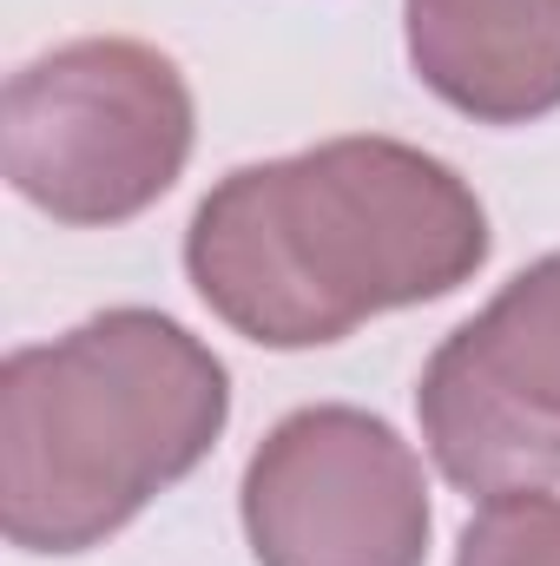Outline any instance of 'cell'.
Returning <instances> with one entry per match:
<instances>
[{
  "instance_id": "6da1fadb",
  "label": "cell",
  "mask_w": 560,
  "mask_h": 566,
  "mask_svg": "<svg viewBox=\"0 0 560 566\" xmlns=\"http://www.w3.org/2000/svg\"><path fill=\"white\" fill-rule=\"evenodd\" d=\"M488 258L481 198L396 139H330L231 171L191 218L198 296L265 349H317L383 310L448 296Z\"/></svg>"
},
{
  "instance_id": "7a4b0ae2",
  "label": "cell",
  "mask_w": 560,
  "mask_h": 566,
  "mask_svg": "<svg viewBox=\"0 0 560 566\" xmlns=\"http://www.w3.org/2000/svg\"><path fill=\"white\" fill-rule=\"evenodd\" d=\"M231 416L225 363L158 310H106L0 369V527L86 554L185 481Z\"/></svg>"
},
{
  "instance_id": "3957f363",
  "label": "cell",
  "mask_w": 560,
  "mask_h": 566,
  "mask_svg": "<svg viewBox=\"0 0 560 566\" xmlns=\"http://www.w3.org/2000/svg\"><path fill=\"white\" fill-rule=\"evenodd\" d=\"M0 158L60 224H126L191 158L185 73L145 40H73L7 80Z\"/></svg>"
},
{
  "instance_id": "277c9868",
  "label": "cell",
  "mask_w": 560,
  "mask_h": 566,
  "mask_svg": "<svg viewBox=\"0 0 560 566\" xmlns=\"http://www.w3.org/2000/svg\"><path fill=\"white\" fill-rule=\"evenodd\" d=\"M416 409L455 488L495 501L560 481V251L428 356Z\"/></svg>"
},
{
  "instance_id": "5b68a950",
  "label": "cell",
  "mask_w": 560,
  "mask_h": 566,
  "mask_svg": "<svg viewBox=\"0 0 560 566\" xmlns=\"http://www.w3.org/2000/svg\"><path fill=\"white\" fill-rule=\"evenodd\" d=\"M245 534L258 566H422V461L363 409H297L245 468Z\"/></svg>"
},
{
  "instance_id": "8992f818",
  "label": "cell",
  "mask_w": 560,
  "mask_h": 566,
  "mask_svg": "<svg viewBox=\"0 0 560 566\" xmlns=\"http://www.w3.org/2000/svg\"><path fill=\"white\" fill-rule=\"evenodd\" d=\"M409 60L435 99L481 126L560 106V0H403Z\"/></svg>"
},
{
  "instance_id": "52a82bcc",
  "label": "cell",
  "mask_w": 560,
  "mask_h": 566,
  "mask_svg": "<svg viewBox=\"0 0 560 566\" xmlns=\"http://www.w3.org/2000/svg\"><path fill=\"white\" fill-rule=\"evenodd\" d=\"M455 566H560V501L528 494H495L468 527Z\"/></svg>"
}]
</instances>
